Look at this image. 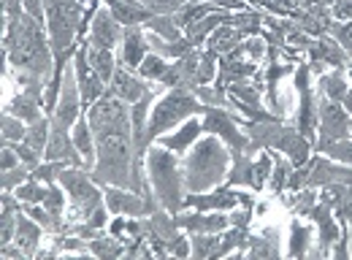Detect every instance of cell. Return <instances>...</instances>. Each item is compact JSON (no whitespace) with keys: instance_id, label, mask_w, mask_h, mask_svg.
<instances>
[{"instance_id":"cell-9","label":"cell","mask_w":352,"mask_h":260,"mask_svg":"<svg viewBox=\"0 0 352 260\" xmlns=\"http://www.w3.org/2000/svg\"><path fill=\"white\" fill-rule=\"evenodd\" d=\"M350 120L352 114H347L342 103L317 95V144L350 138Z\"/></svg>"},{"instance_id":"cell-23","label":"cell","mask_w":352,"mask_h":260,"mask_svg":"<svg viewBox=\"0 0 352 260\" xmlns=\"http://www.w3.org/2000/svg\"><path fill=\"white\" fill-rule=\"evenodd\" d=\"M87 60H89V65H92V71H95L106 85H111L114 71H117V65H120V60H117V49L95 46V43L87 41Z\"/></svg>"},{"instance_id":"cell-28","label":"cell","mask_w":352,"mask_h":260,"mask_svg":"<svg viewBox=\"0 0 352 260\" xmlns=\"http://www.w3.org/2000/svg\"><path fill=\"white\" fill-rule=\"evenodd\" d=\"M168 68H171V60H168V57H163V54H157V52H149V54L144 57V63L135 68V74H138L141 79L152 82V85H163Z\"/></svg>"},{"instance_id":"cell-39","label":"cell","mask_w":352,"mask_h":260,"mask_svg":"<svg viewBox=\"0 0 352 260\" xmlns=\"http://www.w3.org/2000/svg\"><path fill=\"white\" fill-rule=\"evenodd\" d=\"M141 6H146L152 14H160V17H166V14H176L182 6H187L190 0H138Z\"/></svg>"},{"instance_id":"cell-45","label":"cell","mask_w":352,"mask_h":260,"mask_svg":"<svg viewBox=\"0 0 352 260\" xmlns=\"http://www.w3.org/2000/svg\"><path fill=\"white\" fill-rule=\"evenodd\" d=\"M350 138H352V120H350Z\"/></svg>"},{"instance_id":"cell-37","label":"cell","mask_w":352,"mask_h":260,"mask_svg":"<svg viewBox=\"0 0 352 260\" xmlns=\"http://www.w3.org/2000/svg\"><path fill=\"white\" fill-rule=\"evenodd\" d=\"M30 173H33V169H30L28 163H19L16 169L3 171V176H0V187H3V193H14L19 184H25V182L30 179Z\"/></svg>"},{"instance_id":"cell-29","label":"cell","mask_w":352,"mask_h":260,"mask_svg":"<svg viewBox=\"0 0 352 260\" xmlns=\"http://www.w3.org/2000/svg\"><path fill=\"white\" fill-rule=\"evenodd\" d=\"M268 152H271V160H274L271 179H268V190L279 198V195L287 190V179H290V173H293V163H290L282 152H276V149H268Z\"/></svg>"},{"instance_id":"cell-15","label":"cell","mask_w":352,"mask_h":260,"mask_svg":"<svg viewBox=\"0 0 352 260\" xmlns=\"http://www.w3.org/2000/svg\"><path fill=\"white\" fill-rule=\"evenodd\" d=\"M176 225L187 233H222L225 228H230V215L228 212H201V209H192V212H179L174 215Z\"/></svg>"},{"instance_id":"cell-35","label":"cell","mask_w":352,"mask_h":260,"mask_svg":"<svg viewBox=\"0 0 352 260\" xmlns=\"http://www.w3.org/2000/svg\"><path fill=\"white\" fill-rule=\"evenodd\" d=\"M0 133H3V144H16V141H25L28 136V122L3 111V122H0Z\"/></svg>"},{"instance_id":"cell-13","label":"cell","mask_w":352,"mask_h":260,"mask_svg":"<svg viewBox=\"0 0 352 260\" xmlns=\"http://www.w3.org/2000/svg\"><path fill=\"white\" fill-rule=\"evenodd\" d=\"M160 85H152V82H146V79H141L135 71L131 68H125V65H117V71H114V79H111V85H109V92H114L120 100H125V103H138L141 98H146L149 92H155Z\"/></svg>"},{"instance_id":"cell-34","label":"cell","mask_w":352,"mask_h":260,"mask_svg":"<svg viewBox=\"0 0 352 260\" xmlns=\"http://www.w3.org/2000/svg\"><path fill=\"white\" fill-rule=\"evenodd\" d=\"M314 152H322V155H328L331 160H339V163L352 166V138H339V141L317 144Z\"/></svg>"},{"instance_id":"cell-2","label":"cell","mask_w":352,"mask_h":260,"mask_svg":"<svg viewBox=\"0 0 352 260\" xmlns=\"http://www.w3.org/2000/svg\"><path fill=\"white\" fill-rule=\"evenodd\" d=\"M144 169H146V182H149V187H152L157 204H160L166 212L179 215V212L184 209V195H187L182 158L155 141V144L146 149Z\"/></svg>"},{"instance_id":"cell-8","label":"cell","mask_w":352,"mask_h":260,"mask_svg":"<svg viewBox=\"0 0 352 260\" xmlns=\"http://www.w3.org/2000/svg\"><path fill=\"white\" fill-rule=\"evenodd\" d=\"M82 114H85V103H82V92H79V82H76V68H74V60H71V65L63 74V85H60V98H57L54 114L49 120L57 128L74 130L76 120Z\"/></svg>"},{"instance_id":"cell-41","label":"cell","mask_w":352,"mask_h":260,"mask_svg":"<svg viewBox=\"0 0 352 260\" xmlns=\"http://www.w3.org/2000/svg\"><path fill=\"white\" fill-rule=\"evenodd\" d=\"M328 11H331V19L336 22H352V0H333Z\"/></svg>"},{"instance_id":"cell-14","label":"cell","mask_w":352,"mask_h":260,"mask_svg":"<svg viewBox=\"0 0 352 260\" xmlns=\"http://www.w3.org/2000/svg\"><path fill=\"white\" fill-rule=\"evenodd\" d=\"M307 60L320 63V65H333V68H350L352 65V54L328 33L320 39H311L307 49Z\"/></svg>"},{"instance_id":"cell-4","label":"cell","mask_w":352,"mask_h":260,"mask_svg":"<svg viewBox=\"0 0 352 260\" xmlns=\"http://www.w3.org/2000/svg\"><path fill=\"white\" fill-rule=\"evenodd\" d=\"M217 71H220V57L209 49V46H198V49H190L187 54H182L179 60H171V68L163 79V87H206L214 85L217 79Z\"/></svg>"},{"instance_id":"cell-33","label":"cell","mask_w":352,"mask_h":260,"mask_svg":"<svg viewBox=\"0 0 352 260\" xmlns=\"http://www.w3.org/2000/svg\"><path fill=\"white\" fill-rule=\"evenodd\" d=\"M49 133H52V120L49 117H41L38 122L28 125V136H25V144L36 152H46V144H49Z\"/></svg>"},{"instance_id":"cell-42","label":"cell","mask_w":352,"mask_h":260,"mask_svg":"<svg viewBox=\"0 0 352 260\" xmlns=\"http://www.w3.org/2000/svg\"><path fill=\"white\" fill-rule=\"evenodd\" d=\"M19 163H22L19 152H16L11 144H3V152H0V171H11V169H16Z\"/></svg>"},{"instance_id":"cell-31","label":"cell","mask_w":352,"mask_h":260,"mask_svg":"<svg viewBox=\"0 0 352 260\" xmlns=\"http://www.w3.org/2000/svg\"><path fill=\"white\" fill-rule=\"evenodd\" d=\"M144 30H146V33H155V36L163 39V41H179V39H184V30L174 22V14H166V17L155 14V17L144 25Z\"/></svg>"},{"instance_id":"cell-38","label":"cell","mask_w":352,"mask_h":260,"mask_svg":"<svg viewBox=\"0 0 352 260\" xmlns=\"http://www.w3.org/2000/svg\"><path fill=\"white\" fill-rule=\"evenodd\" d=\"M71 163H65V160H44L38 169H33V179H38V182H44V184H54L57 179H60V173L65 171Z\"/></svg>"},{"instance_id":"cell-12","label":"cell","mask_w":352,"mask_h":260,"mask_svg":"<svg viewBox=\"0 0 352 260\" xmlns=\"http://www.w3.org/2000/svg\"><path fill=\"white\" fill-rule=\"evenodd\" d=\"M122 36H125V28L114 19V14L106 8V3L100 0L95 17H92V25H89L87 41L95 43V46H106V49H120L122 43Z\"/></svg>"},{"instance_id":"cell-22","label":"cell","mask_w":352,"mask_h":260,"mask_svg":"<svg viewBox=\"0 0 352 260\" xmlns=\"http://www.w3.org/2000/svg\"><path fill=\"white\" fill-rule=\"evenodd\" d=\"M244 255L252 260H261V258H279L282 255V247H279V230L276 228H268L263 233H250V244L244 250Z\"/></svg>"},{"instance_id":"cell-27","label":"cell","mask_w":352,"mask_h":260,"mask_svg":"<svg viewBox=\"0 0 352 260\" xmlns=\"http://www.w3.org/2000/svg\"><path fill=\"white\" fill-rule=\"evenodd\" d=\"M125 252H128V244L120 236L109 233V230L103 236H98V239L89 241V255H95V258L114 260V258H125Z\"/></svg>"},{"instance_id":"cell-11","label":"cell","mask_w":352,"mask_h":260,"mask_svg":"<svg viewBox=\"0 0 352 260\" xmlns=\"http://www.w3.org/2000/svg\"><path fill=\"white\" fill-rule=\"evenodd\" d=\"M309 222L317 228V252L320 258H328L331 255V247L339 241V233H342V225L333 215V209L322 201H317L311 209H309Z\"/></svg>"},{"instance_id":"cell-5","label":"cell","mask_w":352,"mask_h":260,"mask_svg":"<svg viewBox=\"0 0 352 260\" xmlns=\"http://www.w3.org/2000/svg\"><path fill=\"white\" fill-rule=\"evenodd\" d=\"M325 184H352V166L331 160L322 152H311L304 166L293 169L290 179H287V190H304V187H325Z\"/></svg>"},{"instance_id":"cell-20","label":"cell","mask_w":352,"mask_h":260,"mask_svg":"<svg viewBox=\"0 0 352 260\" xmlns=\"http://www.w3.org/2000/svg\"><path fill=\"white\" fill-rule=\"evenodd\" d=\"M230 22H233V11H214V14H209V17L198 19V22H192V25H187V28H184V39L198 49V46H204V43L209 41V36H212L220 25H230Z\"/></svg>"},{"instance_id":"cell-40","label":"cell","mask_w":352,"mask_h":260,"mask_svg":"<svg viewBox=\"0 0 352 260\" xmlns=\"http://www.w3.org/2000/svg\"><path fill=\"white\" fill-rule=\"evenodd\" d=\"M328 36H333L352 54V22H336L333 19L331 28H328Z\"/></svg>"},{"instance_id":"cell-1","label":"cell","mask_w":352,"mask_h":260,"mask_svg":"<svg viewBox=\"0 0 352 260\" xmlns=\"http://www.w3.org/2000/svg\"><path fill=\"white\" fill-rule=\"evenodd\" d=\"M230 163H233V158H230L228 144L214 133H204L190 147V152L182 158L187 193H209V190L225 184Z\"/></svg>"},{"instance_id":"cell-16","label":"cell","mask_w":352,"mask_h":260,"mask_svg":"<svg viewBox=\"0 0 352 260\" xmlns=\"http://www.w3.org/2000/svg\"><path fill=\"white\" fill-rule=\"evenodd\" d=\"M149 52H152V46H149L144 25L125 28V36H122V43H120V65L135 71V68L144 63V57H146Z\"/></svg>"},{"instance_id":"cell-36","label":"cell","mask_w":352,"mask_h":260,"mask_svg":"<svg viewBox=\"0 0 352 260\" xmlns=\"http://www.w3.org/2000/svg\"><path fill=\"white\" fill-rule=\"evenodd\" d=\"M16 198L22 201V204H44L46 193H49V184H44V182H38V179H28L25 184H19L16 190Z\"/></svg>"},{"instance_id":"cell-26","label":"cell","mask_w":352,"mask_h":260,"mask_svg":"<svg viewBox=\"0 0 352 260\" xmlns=\"http://www.w3.org/2000/svg\"><path fill=\"white\" fill-rule=\"evenodd\" d=\"M311 239H314L311 222L304 225L301 217H293V219H290V239H287V258H296V260L307 258Z\"/></svg>"},{"instance_id":"cell-21","label":"cell","mask_w":352,"mask_h":260,"mask_svg":"<svg viewBox=\"0 0 352 260\" xmlns=\"http://www.w3.org/2000/svg\"><path fill=\"white\" fill-rule=\"evenodd\" d=\"M350 79H347V68H333V71H325L322 76H317L314 89L320 98H328V100H336L342 103L347 89H350Z\"/></svg>"},{"instance_id":"cell-43","label":"cell","mask_w":352,"mask_h":260,"mask_svg":"<svg viewBox=\"0 0 352 260\" xmlns=\"http://www.w3.org/2000/svg\"><path fill=\"white\" fill-rule=\"evenodd\" d=\"M19 3L25 14H30L38 22H46V0H19Z\"/></svg>"},{"instance_id":"cell-32","label":"cell","mask_w":352,"mask_h":260,"mask_svg":"<svg viewBox=\"0 0 352 260\" xmlns=\"http://www.w3.org/2000/svg\"><path fill=\"white\" fill-rule=\"evenodd\" d=\"M317 201H320V190H317V187H304V190L290 193V198H287L285 204H287V209H290L293 217H307L309 209H311Z\"/></svg>"},{"instance_id":"cell-30","label":"cell","mask_w":352,"mask_h":260,"mask_svg":"<svg viewBox=\"0 0 352 260\" xmlns=\"http://www.w3.org/2000/svg\"><path fill=\"white\" fill-rule=\"evenodd\" d=\"M220 250V233H190V258L214 260Z\"/></svg>"},{"instance_id":"cell-10","label":"cell","mask_w":352,"mask_h":260,"mask_svg":"<svg viewBox=\"0 0 352 260\" xmlns=\"http://www.w3.org/2000/svg\"><path fill=\"white\" fill-rule=\"evenodd\" d=\"M74 68H76V82H79V92H82V103H85V111L95 100H100L106 92H109V85L92 71L87 60V39L82 41L79 52L74 54Z\"/></svg>"},{"instance_id":"cell-3","label":"cell","mask_w":352,"mask_h":260,"mask_svg":"<svg viewBox=\"0 0 352 260\" xmlns=\"http://www.w3.org/2000/svg\"><path fill=\"white\" fill-rule=\"evenodd\" d=\"M206 106L201 103V98L190 89V87H168L149 111V122H146V144L152 147L160 136L171 133L179 128L184 120L190 117H204Z\"/></svg>"},{"instance_id":"cell-17","label":"cell","mask_w":352,"mask_h":260,"mask_svg":"<svg viewBox=\"0 0 352 260\" xmlns=\"http://www.w3.org/2000/svg\"><path fill=\"white\" fill-rule=\"evenodd\" d=\"M201 136H204V122H201V117H190V120H184V122H182L179 128L171 130V133L160 136L157 144L166 147V149H171V152H176L179 158H184V155L190 152V147H192Z\"/></svg>"},{"instance_id":"cell-44","label":"cell","mask_w":352,"mask_h":260,"mask_svg":"<svg viewBox=\"0 0 352 260\" xmlns=\"http://www.w3.org/2000/svg\"><path fill=\"white\" fill-rule=\"evenodd\" d=\"M342 106L347 109V114H352V87L347 89V95H344V100H342Z\"/></svg>"},{"instance_id":"cell-6","label":"cell","mask_w":352,"mask_h":260,"mask_svg":"<svg viewBox=\"0 0 352 260\" xmlns=\"http://www.w3.org/2000/svg\"><path fill=\"white\" fill-rule=\"evenodd\" d=\"M204 133H214L220 136L222 141L228 144L230 149V158H239V155H247V147H250V136L244 133V117L233 109H222V106H206L204 117Z\"/></svg>"},{"instance_id":"cell-25","label":"cell","mask_w":352,"mask_h":260,"mask_svg":"<svg viewBox=\"0 0 352 260\" xmlns=\"http://www.w3.org/2000/svg\"><path fill=\"white\" fill-rule=\"evenodd\" d=\"M244 39H250V33H247L244 28H239V25H220V28L209 36L206 46H209L217 57H222V54L233 52V49L244 41Z\"/></svg>"},{"instance_id":"cell-19","label":"cell","mask_w":352,"mask_h":260,"mask_svg":"<svg viewBox=\"0 0 352 260\" xmlns=\"http://www.w3.org/2000/svg\"><path fill=\"white\" fill-rule=\"evenodd\" d=\"M106 8L114 14V19L122 25V28H135V25H146L155 14L141 6L138 0H103Z\"/></svg>"},{"instance_id":"cell-18","label":"cell","mask_w":352,"mask_h":260,"mask_svg":"<svg viewBox=\"0 0 352 260\" xmlns=\"http://www.w3.org/2000/svg\"><path fill=\"white\" fill-rule=\"evenodd\" d=\"M44 225L36 222L30 215H19V222H16V236H14V244L25 252V258H33L38 255V247H41V239H44Z\"/></svg>"},{"instance_id":"cell-24","label":"cell","mask_w":352,"mask_h":260,"mask_svg":"<svg viewBox=\"0 0 352 260\" xmlns=\"http://www.w3.org/2000/svg\"><path fill=\"white\" fill-rule=\"evenodd\" d=\"M71 136H74V144H76L79 155L85 158V169L92 171L95 158H98V149H95V133H92V125H89V120H87V111L76 120V125H74V130H71Z\"/></svg>"},{"instance_id":"cell-7","label":"cell","mask_w":352,"mask_h":260,"mask_svg":"<svg viewBox=\"0 0 352 260\" xmlns=\"http://www.w3.org/2000/svg\"><path fill=\"white\" fill-rule=\"evenodd\" d=\"M293 85L298 92V111H296V128L304 133L311 144H317V89L311 85V68L307 60H301L296 65L293 74Z\"/></svg>"}]
</instances>
